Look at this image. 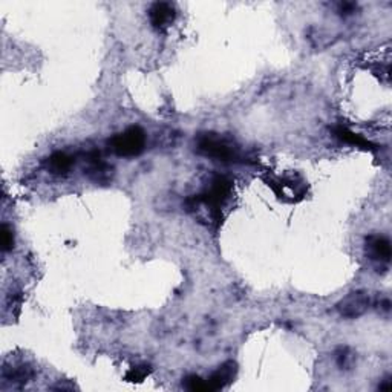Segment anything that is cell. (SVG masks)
Returning a JSON list of instances; mask_svg holds the SVG:
<instances>
[{"mask_svg": "<svg viewBox=\"0 0 392 392\" xmlns=\"http://www.w3.org/2000/svg\"><path fill=\"white\" fill-rule=\"evenodd\" d=\"M364 251L367 256L379 263H389L391 261V242L386 236L371 234L364 241Z\"/></svg>", "mask_w": 392, "mask_h": 392, "instance_id": "obj_6", "label": "cell"}, {"mask_svg": "<svg viewBox=\"0 0 392 392\" xmlns=\"http://www.w3.org/2000/svg\"><path fill=\"white\" fill-rule=\"evenodd\" d=\"M150 374V367L148 364H140V367H133L126 374L127 381H143Z\"/></svg>", "mask_w": 392, "mask_h": 392, "instance_id": "obj_11", "label": "cell"}, {"mask_svg": "<svg viewBox=\"0 0 392 392\" xmlns=\"http://www.w3.org/2000/svg\"><path fill=\"white\" fill-rule=\"evenodd\" d=\"M182 386H184L186 389L189 391H207V383L206 380H203L199 376H189L184 379V381H182Z\"/></svg>", "mask_w": 392, "mask_h": 392, "instance_id": "obj_12", "label": "cell"}, {"mask_svg": "<svg viewBox=\"0 0 392 392\" xmlns=\"http://www.w3.org/2000/svg\"><path fill=\"white\" fill-rule=\"evenodd\" d=\"M14 247V234L10 225L4 224L2 225V250L10 251Z\"/></svg>", "mask_w": 392, "mask_h": 392, "instance_id": "obj_13", "label": "cell"}, {"mask_svg": "<svg viewBox=\"0 0 392 392\" xmlns=\"http://www.w3.org/2000/svg\"><path fill=\"white\" fill-rule=\"evenodd\" d=\"M175 17H177L175 5H172L169 2H157L150 6L149 19L152 26L157 31L167 30L173 23V20H175Z\"/></svg>", "mask_w": 392, "mask_h": 392, "instance_id": "obj_7", "label": "cell"}, {"mask_svg": "<svg viewBox=\"0 0 392 392\" xmlns=\"http://www.w3.org/2000/svg\"><path fill=\"white\" fill-rule=\"evenodd\" d=\"M233 191V181L227 177H216L210 186H208L201 195H196L194 198L187 199V208L189 212H199L204 210L208 215V220L213 222L216 227L221 224L222 215L221 210L224 204L229 201Z\"/></svg>", "mask_w": 392, "mask_h": 392, "instance_id": "obj_1", "label": "cell"}, {"mask_svg": "<svg viewBox=\"0 0 392 392\" xmlns=\"http://www.w3.org/2000/svg\"><path fill=\"white\" fill-rule=\"evenodd\" d=\"M195 148L199 155L216 161L236 162L239 160V149L236 148V144L225 136L213 132L199 133L195 140Z\"/></svg>", "mask_w": 392, "mask_h": 392, "instance_id": "obj_2", "label": "cell"}, {"mask_svg": "<svg viewBox=\"0 0 392 392\" xmlns=\"http://www.w3.org/2000/svg\"><path fill=\"white\" fill-rule=\"evenodd\" d=\"M371 297L367 291H352L337 304V313L345 319H357L368 311Z\"/></svg>", "mask_w": 392, "mask_h": 392, "instance_id": "obj_4", "label": "cell"}, {"mask_svg": "<svg viewBox=\"0 0 392 392\" xmlns=\"http://www.w3.org/2000/svg\"><path fill=\"white\" fill-rule=\"evenodd\" d=\"M268 186L275 190V194L279 198L285 199V201H295L296 196L300 199L305 194V182L296 177L273 179L268 181Z\"/></svg>", "mask_w": 392, "mask_h": 392, "instance_id": "obj_5", "label": "cell"}, {"mask_svg": "<svg viewBox=\"0 0 392 392\" xmlns=\"http://www.w3.org/2000/svg\"><path fill=\"white\" fill-rule=\"evenodd\" d=\"M236 372H238V364H236L234 362L229 360V362L222 363L221 367L206 380L207 391L224 389L227 385H230V383L233 381V379L236 377Z\"/></svg>", "mask_w": 392, "mask_h": 392, "instance_id": "obj_8", "label": "cell"}, {"mask_svg": "<svg viewBox=\"0 0 392 392\" xmlns=\"http://www.w3.org/2000/svg\"><path fill=\"white\" fill-rule=\"evenodd\" d=\"M333 132L337 138L342 140L343 143L352 144V145H355V148H362L364 150H376V148H374V144L371 141L363 138V136L359 133H354L352 131L348 129V127L337 126V127H333Z\"/></svg>", "mask_w": 392, "mask_h": 392, "instance_id": "obj_9", "label": "cell"}, {"mask_svg": "<svg viewBox=\"0 0 392 392\" xmlns=\"http://www.w3.org/2000/svg\"><path fill=\"white\" fill-rule=\"evenodd\" d=\"M74 162V157H71L66 152H56L47 160V167L56 175H61V173H68Z\"/></svg>", "mask_w": 392, "mask_h": 392, "instance_id": "obj_10", "label": "cell"}, {"mask_svg": "<svg viewBox=\"0 0 392 392\" xmlns=\"http://www.w3.org/2000/svg\"><path fill=\"white\" fill-rule=\"evenodd\" d=\"M107 144L109 149L118 155V157H138L145 148V132L140 126H131L126 131L114 135Z\"/></svg>", "mask_w": 392, "mask_h": 392, "instance_id": "obj_3", "label": "cell"}]
</instances>
